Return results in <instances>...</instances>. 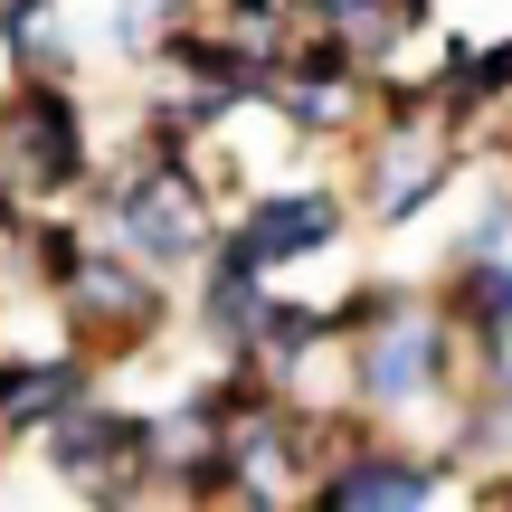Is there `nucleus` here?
I'll return each mask as SVG.
<instances>
[{
  "mask_svg": "<svg viewBox=\"0 0 512 512\" xmlns=\"http://www.w3.org/2000/svg\"><path fill=\"white\" fill-rule=\"evenodd\" d=\"M86 219H95V238L124 247L133 266L190 285V275L209 266V247H219V228H228V190H219V162H209V152L124 143V152H105V181L86 190Z\"/></svg>",
  "mask_w": 512,
  "mask_h": 512,
  "instance_id": "obj_1",
  "label": "nucleus"
},
{
  "mask_svg": "<svg viewBox=\"0 0 512 512\" xmlns=\"http://www.w3.org/2000/svg\"><path fill=\"white\" fill-rule=\"evenodd\" d=\"M342 162H351L342 171L351 209H361V228H380V238H408L418 219H437V209L475 181V143H456V133L427 114L418 67L380 76V105H370L361 143H351Z\"/></svg>",
  "mask_w": 512,
  "mask_h": 512,
  "instance_id": "obj_2",
  "label": "nucleus"
},
{
  "mask_svg": "<svg viewBox=\"0 0 512 512\" xmlns=\"http://www.w3.org/2000/svg\"><path fill=\"white\" fill-rule=\"evenodd\" d=\"M465 380H475V361H465L437 285H418L408 304H389L380 323H361L342 342V399L370 427H399V437H427V446H437L446 408L465 399Z\"/></svg>",
  "mask_w": 512,
  "mask_h": 512,
  "instance_id": "obj_3",
  "label": "nucleus"
},
{
  "mask_svg": "<svg viewBox=\"0 0 512 512\" xmlns=\"http://www.w3.org/2000/svg\"><path fill=\"white\" fill-rule=\"evenodd\" d=\"M48 313H57V342H76L105 380H124L133 361H162V351L181 342V285L133 266V256L105 247V238H95L86 266L48 294Z\"/></svg>",
  "mask_w": 512,
  "mask_h": 512,
  "instance_id": "obj_4",
  "label": "nucleus"
},
{
  "mask_svg": "<svg viewBox=\"0 0 512 512\" xmlns=\"http://www.w3.org/2000/svg\"><path fill=\"white\" fill-rule=\"evenodd\" d=\"M0 171L29 209H86V190L105 181L95 95L67 76H0Z\"/></svg>",
  "mask_w": 512,
  "mask_h": 512,
  "instance_id": "obj_5",
  "label": "nucleus"
},
{
  "mask_svg": "<svg viewBox=\"0 0 512 512\" xmlns=\"http://www.w3.org/2000/svg\"><path fill=\"white\" fill-rule=\"evenodd\" d=\"M38 465H48L57 494H76V512H152L162 503V484H152V399H124L105 380L38 437Z\"/></svg>",
  "mask_w": 512,
  "mask_h": 512,
  "instance_id": "obj_6",
  "label": "nucleus"
},
{
  "mask_svg": "<svg viewBox=\"0 0 512 512\" xmlns=\"http://www.w3.org/2000/svg\"><path fill=\"white\" fill-rule=\"evenodd\" d=\"M351 228H361V209H351L342 171H275V181H247L238 200H228V228H219V238L238 247L247 266H266L275 285H285L294 266L342 256Z\"/></svg>",
  "mask_w": 512,
  "mask_h": 512,
  "instance_id": "obj_7",
  "label": "nucleus"
},
{
  "mask_svg": "<svg viewBox=\"0 0 512 512\" xmlns=\"http://www.w3.org/2000/svg\"><path fill=\"white\" fill-rule=\"evenodd\" d=\"M370 105H380V76L332 29H294L285 67H275V86H266V124L285 133L294 152H351L361 124H370Z\"/></svg>",
  "mask_w": 512,
  "mask_h": 512,
  "instance_id": "obj_8",
  "label": "nucleus"
},
{
  "mask_svg": "<svg viewBox=\"0 0 512 512\" xmlns=\"http://www.w3.org/2000/svg\"><path fill=\"white\" fill-rule=\"evenodd\" d=\"M456 465L437 456L427 437H399V427H361L351 446H332L313 465L304 512H437Z\"/></svg>",
  "mask_w": 512,
  "mask_h": 512,
  "instance_id": "obj_9",
  "label": "nucleus"
},
{
  "mask_svg": "<svg viewBox=\"0 0 512 512\" xmlns=\"http://www.w3.org/2000/svg\"><path fill=\"white\" fill-rule=\"evenodd\" d=\"M266 304H275V275L247 266V256L219 238L209 266L181 285V342L200 351L209 370H238L247 351H256V332H266Z\"/></svg>",
  "mask_w": 512,
  "mask_h": 512,
  "instance_id": "obj_10",
  "label": "nucleus"
},
{
  "mask_svg": "<svg viewBox=\"0 0 512 512\" xmlns=\"http://www.w3.org/2000/svg\"><path fill=\"white\" fill-rule=\"evenodd\" d=\"M95 389H105V370L76 342H10L0 351V446H10V456L38 446L76 399H95Z\"/></svg>",
  "mask_w": 512,
  "mask_h": 512,
  "instance_id": "obj_11",
  "label": "nucleus"
},
{
  "mask_svg": "<svg viewBox=\"0 0 512 512\" xmlns=\"http://www.w3.org/2000/svg\"><path fill=\"white\" fill-rule=\"evenodd\" d=\"M105 48L76 0H0V76H67L86 86V57Z\"/></svg>",
  "mask_w": 512,
  "mask_h": 512,
  "instance_id": "obj_12",
  "label": "nucleus"
},
{
  "mask_svg": "<svg viewBox=\"0 0 512 512\" xmlns=\"http://www.w3.org/2000/svg\"><path fill=\"white\" fill-rule=\"evenodd\" d=\"M437 304L446 323H456L465 361H512V256H437Z\"/></svg>",
  "mask_w": 512,
  "mask_h": 512,
  "instance_id": "obj_13",
  "label": "nucleus"
},
{
  "mask_svg": "<svg viewBox=\"0 0 512 512\" xmlns=\"http://www.w3.org/2000/svg\"><path fill=\"white\" fill-rule=\"evenodd\" d=\"M437 456L456 475H512V361H484L465 380V399L437 427Z\"/></svg>",
  "mask_w": 512,
  "mask_h": 512,
  "instance_id": "obj_14",
  "label": "nucleus"
},
{
  "mask_svg": "<svg viewBox=\"0 0 512 512\" xmlns=\"http://www.w3.org/2000/svg\"><path fill=\"white\" fill-rule=\"evenodd\" d=\"M86 247H95V219H86V209H29V219H19V238L0 247V285L48 304V294L86 266Z\"/></svg>",
  "mask_w": 512,
  "mask_h": 512,
  "instance_id": "obj_15",
  "label": "nucleus"
},
{
  "mask_svg": "<svg viewBox=\"0 0 512 512\" xmlns=\"http://www.w3.org/2000/svg\"><path fill=\"white\" fill-rule=\"evenodd\" d=\"M95 10H105V19H95V38H105L114 67H152V57H162L209 0H95Z\"/></svg>",
  "mask_w": 512,
  "mask_h": 512,
  "instance_id": "obj_16",
  "label": "nucleus"
},
{
  "mask_svg": "<svg viewBox=\"0 0 512 512\" xmlns=\"http://www.w3.org/2000/svg\"><path fill=\"white\" fill-rule=\"evenodd\" d=\"M209 19H219L247 57H266V67H285L294 29H304V19H294V0H209Z\"/></svg>",
  "mask_w": 512,
  "mask_h": 512,
  "instance_id": "obj_17",
  "label": "nucleus"
},
{
  "mask_svg": "<svg viewBox=\"0 0 512 512\" xmlns=\"http://www.w3.org/2000/svg\"><path fill=\"white\" fill-rule=\"evenodd\" d=\"M361 10H380V0H294V19H304V29H351Z\"/></svg>",
  "mask_w": 512,
  "mask_h": 512,
  "instance_id": "obj_18",
  "label": "nucleus"
},
{
  "mask_svg": "<svg viewBox=\"0 0 512 512\" xmlns=\"http://www.w3.org/2000/svg\"><path fill=\"white\" fill-rule=\"evenodd\" d=\"M465 503L475 512H512V475H465Z\"/></svg>",
  "mask_w": 512,
  "mask_h": 512,
  "instance_id": "obj_19",
  "label": "nucleus"
},
{
  "mask_svg": "<svg viewBox=\"0 0 512 512\" xmlns=\"http://www.w3.org/2000/svg\"><path fill=\"white\" fill-rule=\"evenodd\" d=\"M19 219H29V200H19V181H10V171H0V247L19 238Z\"/></svg>",
  "mask_w": 512,
  "mask_h": 512,
  "instance_id": "obj_20",
  "label": "nucleus"
},
{
  "mask_svg": "<svg viewBox=\"0 0 512 512\" xmlns=\"http://www.w3.org/2000/svg\"><path fill=\"white\" fill-rule=\"evenodd\" d=\"M0 465H10V446H0Z\"/></svg>",
  "mask_w": 512,
  "mask_h": 512,
  "instance_id": "obj_21",
  "label": "nucleus"
},
{
  "mask_svg": "<svg viewBox=\"0 0 512 512\" xmlns=\"http://www.w3.org/2000/svg\"><path fill=\"white\" fill-rule=\"evenodd\" d=\"M76 10H95V0H76Z\"/></svg>",
  "mask_w": 512,
  "mask_h": 512,
  "instance_id": "obj_22",
  "label": "nucleus"
},
{
  "mask_svg": "<svg viewBox=\"0 0 512 512\" xmlns=\"http://www.w3.org/2000/svg\"><path fill=\"white\" fill-rule=\"evenodd\" d=\"M285 512H304V503H285Z\"/></svg>",
  "mask_w": 512,
  "mask_h": 512,
  "instance_id": "obj_23",
  "label": "nucleus"
},
{
  "mask_svg": "<svg viewBox=\"0 0 512 512\" xmlns=\"http://www.w3.org/2000/svg\"><path fill=\"white\" fill-rule=\"evenodd\" d=\"M152 512H162V503H152Z\"/></svg>",
  "mask_w": 512,
  "mask_h": 512,
  "instance_id": "obj_24",
  "label": "nucleus"
},
{
  "mask_svg": "<svg viewBox=\"0 0 512 512\" xmlns=\"http://www.w3.org/2000/svg\"><path fill=\"white\" fill-rule=\"evenodd\" d=\"M162 512H171V503H162Z\"/></svg>",
  "mask_w": 512,
  "mask_h": 512,
  "instance_id": "obj_25",
  "label": "nucleus"
}]
</instances>
